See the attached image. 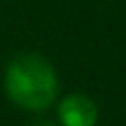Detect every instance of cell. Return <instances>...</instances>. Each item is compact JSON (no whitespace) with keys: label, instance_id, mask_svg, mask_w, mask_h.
Instances as JSON below:
<instances>
[{"label":"cell","instance_id":"1","mask_svg":"<svg viewBox=\"0 0 126 126\" xmlns=\"http://www.w3.org/2000/svg\"><path fill=\"white\" fill-rule=\"evenodd\" d=\"M4 93L22 111H49L60 95L55 66L38 53H18L4 69Z\"/></svg>","mask_w":126,"mask_h":126},{"label":"cell","instance_id":"2","mask_svg":"<svg viewBox=\"0 0 126 126\" xmlns=\"http://www.w3.org/2000/svg\"><path fill=\"white\" fill-rule=\"evenodd\" d=\"M97 117H100L97 104L84 93H71L58 102L60 126H95Z\"/></svg>","mask_w":126,"mask_h":126},{"label":"cell","instance_id":"3","mask_svg":"<svg viewBox=\"0 0 126 126\" xmlns=\"http://www.w3.org/2000/svg\"><path fill=\"white\" fill-rule=\"evenodd\" d=\"M33 126H58L55 122H38V124H33Z\"/></svg>","mask_w":126,"mask_h":126}]
</instances>
